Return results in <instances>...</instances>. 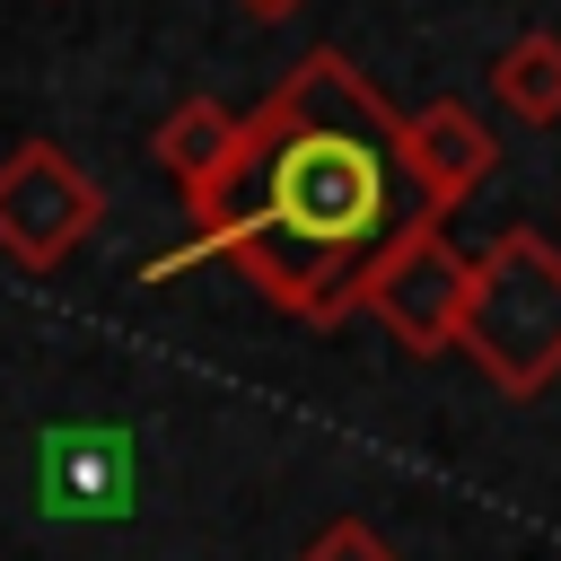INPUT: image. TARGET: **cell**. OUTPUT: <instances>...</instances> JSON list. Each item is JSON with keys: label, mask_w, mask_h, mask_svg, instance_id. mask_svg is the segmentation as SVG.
Masks as SVG:
<instances>
[{"label": "cell", "mask_w": 561, "mask_h": 561, "mask_svg": "<svg viewBox=\"0 0 561 561\" xmlns=\"http://www.w3.org/2000/svg\"><path fill=\"white\" fill-rule=\"evenodd\" d=\"M184 210L193 237L158 254L149 280L237 263L272 307L307 324L351 316L368 272L412 228H438L403 167V114L342 53H307L254 114H237L228 158L184 193Z\"/></svg>", "instance_id": "1"}, {"label": "cell", "mask_w": 561, "mask_h": 561, "mask_svg": "<svg viewBox=\"0 0 561 561\" xmlns=\"http://www.w3.org/2000/svg\"><path fill=\"white\" fill-rule=\"evenodd\" d=\"M105 219V193L88 167H70V149L26 140L0 158V254H18L26 272L70 263V245Z\"/></svg>", "instance_id": "3"}, {"label": "cell", "mask_w": 561, "mask_h": 561, "mask_svg": "<svg viewBox=\"0 0 561 561\" xmlns=\"http://www.w3.org/2000/svg\"><path fill=\"white\" fill-rule=\"evenodd\" d=\"M44 508L53 517H123L131 508L123 430H53L44 438Z\"/></svg>", "instance_id": "6"}, {"label": "cell", "mask_w": 561, "mask_h": 561, "mask_svg": "<svg viewBox=\"0 0 561 561\" xmlns=\"http://www.w3.org/2000/svg\"><path fill=\"white\" fill-rule=\"evenodd\" d=\"M403 167H412L430 219H447V210L500 167V140H491V123H482L465 96H438V105L403 114Z\"/></svg>", "instance_id": "5"}, {"label": "cell", "mask_w": 561, "mask_h": 561, "mask_svg": "<svg viewBox=\"0 0 561 561\" xmlns=\"http://www.w3.org/2000/svg\"><path fill=\"white\" fill-rule=\"evenodd\" d=\"M298 561H394V543H386L368 517H333V526H316V535L298 543Z\"/></svg>", "instance_id": "9"}, {"label": "cell", "mask_w": 561, "mask_h": 561, "mask_svg": "<svg viewBox=\"0 0 561 561\" xmlns=\"http://www.w3.org/2000/svg\"><path fill=\"white\" fill-rule=\"evenodd\" d=\"M228 131H237V114L228 105H210V96H184L167 123H158V158H167V175L193 193V184H210V167L228 158Z\"/></svg>", "instance_id": "8"}, {"label": "cell", "mask_w": 561, "mask_h": 561, "mask_svg": "<svg viewBox=\"0 0 561 561\" xmlns=\"http://www.w3.org/2000/svg\"><path fill=\"white\" fill-rule=\"evenodd\" d=\"M456 351L517 403L561 377V245L543 228H500L465 263Z\"/></svg>", "instance_id": "2"}, {"label": "cell", "mask_w": 561, "mask_h": 561, "mask_svg": "<svg viewBox=\"0 0 561 561\" xmlns=\"http://www.w3.org/2000/svg\"><path fill=\"white\" fill-rule=\"evenodd\" d=\"M359 307L412 351V359H438L456 351V316H465V254L438 237V228H412L359 289Z\"/></svg>", "instance_id": "4"}, {"label": "cell", "mask_w": 561, "mask_h": 561, "mask_svg": "<svg viewBox=\"0 0 561 561\" xmlns=\"http://www.w3.org/2000/svg\"><path fill=\"white\" fill-rule=\"evenodd\" d=\"M491 88L517 123H561V35H517L491 61Z\"/></svg>", "instance_id": "7"}, {"label": "cell", "mask_w": 561, "mask_h": 561, "mask_svg": "<svg viewBox=\"0 0 561 561\" xmlns=\"http://www.w3.org/2000/svg\"><path fill=\"white\" fill-rule=\"evenodd\" d=\"M237 9H245V18H289L298 0H237Z\"/></svg>", "instance_id": "10"}]
</instances>
